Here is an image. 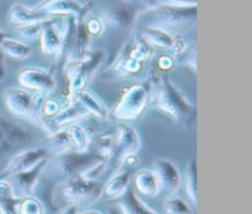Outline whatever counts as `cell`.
Instances as JSON below:
<instances>
[{
    "label": "cell",
    "instance_id": "1",
    "mask_svg": "<svg viewBox=\"0 0 252 214\" xmlns=\"http://www.w3.org/2000/svg\"><path fill=\"white\" fill-rule=\"evenodd\" d=\"M150 105L180 127H189L196 118V107L177 89L174 81L162 74V79L157 90L150 96Z\"/></svg>",
    "mask_w": 252,
    "mask_h": 214
},
{
    "label": "cell",
    "instance_id": "2",
    "mask_svg": "<svg viewBox=\"0 0 252 214\" xmlns=\"http://www.w3.org/2000/svg\"><path fill=\"white\" fill-rule=\"evenodd\" d=\"M102 196V184L95 180L75 176L63 180L53 189V202L62 209L83 206Z\"/></svg>",
    "mask_w": 252,
    "mask_h": 214
},
{
    "label": "cell",
    "instance_id": "3",
    "mask_svg": "<svg viewBox=\"0 0 252 214\" xmlns=\"http://www.w3.org/2000/svg\"><path fill=\"white\" fill-rule=\"evenodd\" d=\"M196 6H169L157 5L148 7L140 16L144 27H155L169 32L170 30H179L191 27L196 24Z\"/></svg>",
    "mask_w": 252,
    "mask_h": 214
},
{
    "label": "cell",
    "instance_id": "4",
    "mask_svg": "<svg viewBox=\"0 0 252 214\" xmlns=\"http://www.w3.org/2000/svg\"><path fill=\"white\" fill-rule=\"evenodd\" d=\"M102 161L103 157L94 152H66L61 155H54L53 159L47 160L44 169L48 170L49 175L63 181L70 177L83 176Z\"/></svg>",
    "mask_w": 252,
    "mask_h": 214
},
{
    "label": "cell",
    "instance_id": "5",
    "mask_svg": "<svg viewBox=\"0 0 252 214\" xmlns=\"http://www.w3.org/2000/svg\"><path fill=\"white\" fill-rule=\"evenodd\" d=\"M149 103L150 91L147 84H133L122 91L120 100L111 113V117L118 122L135 121L142 116Z\"/></svg>",
    "mask_w": 252,
    "mask_h": 214
},
{
    "label": "cell",
    "instance_id": "6",
    "mask_svg": "<svg viewBox=\"0 0 252 214\" xmlns=\"http://www.w3.org/2000/svg\"><path fill=\"white\" fill-rule=\"evenodd\" d=\"M43 93L32 92L22 88H10L4 92L5 107L15 117H36L38 98Z\"/></svg>",
    "mask_w": 252,
    "mask_h": 214
},
{
    "label": "cell",
    "instance_id": "7",
    "mask_svg": "<svg viewBox=\"0 0 252 214\" xmlns=\"http://www.w3.org/2000/svg\"><path fill=\"white\" fill-rule=\"evenodd\" d=\"M90 116V113L85 110L83 105L75 98L66 101L65 106L61 107V110L51 118H41V124L47 127L48 134H52L56 130L61 129L64 125L75 123L76 121Z\"/></svg>",
    "mask_w": 252,
    "mask_h": 214
},
{
    "label": "cell",
    "instance_id": "8",
    "mask_svg": "<svg viewBox=\"0 0 252 214\" xmlns=\"http://www.w3.org/2000/svg\"><path fill=\"white\" fill-rule=\"evenodd\" d=\"M17 83L22 89L43 95L52 92L57 86L56 80L51 73L33 66L20 70L17 74Z\"/></svg>",
    "mask_w": 252,
    "mask_h": 214
},
{
    "label": "cell",
    "instance_id": "9",
    "mask_svg": "<svg viewBox=\"0 0 252 214\" xmlns=\"http://www.w3.org/2000/svg\"><path fill=\"white\" fill-rule=\"evenodd\" d=\"M153 171L159 183V193L172 194L180 188L182 183V176L176 165L169 159L157 157L153 161Z\"/></svg>",
    "mask_w": 252,
    "mask_h": 214
},
{
    "label": "cell",
    "instance_id": "10",
    "mask_svg": "<svg viewBox=\"0 0 252 214\" xmlns=\"http://www.w3.org/2000/svg\"><path fill=\"white\" fill-rule=\"evenodd\" d=\"M47 155H48V152L46 150V148H33V149L22 150L21 153L15 155L11 161L9 162V165L0 172V180H7L12 175L32 169L42 160L48 159Z\"/></svg>",
    "mask_w": 252,
    "mask_h": 214
},
{
    "label": "cell",
    "instance_id": "11",
    "mask_svg": "<svg viewBox=\"0 0 252 214\" xmlns=\"http://www.w3.org/2000/svg\"><path fill=\"white\" fill-rule=\"evenodd\" d=\"M47 160H42L41 162L33 166L32 169L27 170V171L19 172V174H15L12 176H10V181H7L11 186L12 193L16 198H24L26 196H31L32 192H33L34 186H36L37 181H38L39 176H41L42 172L44 171V167H46Z\"/></svg>",
    "mask_w": 252,
    "mask_h": 214
},
{
    "label": "cell",
    "instance_id": "12",
    "mask_svg": "<svg viewBox=\"0 0 252 214\" xmlns=\"http://www.w3.org/2000/svg\"><path fill=\"white\" fill-rule=\"evenodd\" d=\"M32 139V133L16 123L0 117V154L7 153Z\"/></svg>",
    "mask_w": 252,
    "mask_h": 214
},
{
    "label": "cell",
    "instance_id": "13",
    "mask_svg": "<svg viewBox=\"0 0 252 214\" xmlns=\"http://www.w3.org/2000/svg\"><path fill=\"white\" fill-rule=\"evenodd\" d=\"M37 10L43 14L52 16H74L75 19L80 20L81 17L86 16L90 10V5H83L76 0H46L36 7Z\"/></svg>",
    "mask_w": 252,
    "mask_h": 214
},
{
    "label": "cell",
    "instance_id": "14",
    "mask_svg": "<svg viewBox=\"0 0 252 214\" xmlns=\"http://www.w3.org/2000/svg\"><path fill=\"white\" fill-rule=\"evenodd\" d=\"M9 22L14 26H24V25L36 24V22H43L47 20H51L48 15L43 14L42 11L31 7L24 6L21 4H16L10 9L9 15H7Z\"/></svg>",
    "mask_w": 252,
    "mask_h": 214
},
{
    "label": "cell",
    "instance_id": "15",
    "mask_svg": "<svg viewBox=\"0 0 252 214\" xmlns=\"http://www.w3.org/2000/svg\"><path fill=\"white\" fill-rule=\"evenodd\" d=\"M62 32L54 26L51 20L44 22V26L39 34V46L42 53L46 56H56L61 48Z\"/></svg>",
    "mask_w": 252,
    "mask_h": 214
},
{
    "label": "cell",
    "instance_id": "16",
    "mask_svg": "<svg viewBox=\"0 0 252 214\" xmlns=\"http://www.w3.org/2000/svg\"><path fill=\"white\" fill-rule=\"evenodd\" d=\"M118 199L117 207L122 214H159L147 206L129 187Z\"/></svg>",
    "mask_w": 252,
    "mask_h": 214
},
{
    "label": "cell",
    "instance_id": "17",
    "mask_svg": "<svg viewBox=\"0 0 252 214\" xmlns=\"http://www.w3.org/2000/svg\"><path fill=\"white\" fill-rule=\"evenodd\" d=\"M134 187L138 193L147 197H154L159 194V183L154 171L143 169L134 175Z\"/></svg>",
    "mask_w": 252,
    "mask_h": 214
},
{
    "label": "cell",
    "instance_id": "18",
    "mask_svg": "<svg viewBox=\"0 0 252 214\" xmlns=\"http://www.w3.org/2000/svg\"><path fill=\"white\" fill-rule=\"evenodd\" d=\"M130 172L121 171L115 174L105 186H102V196L108 199H118L129 187Z\"/></svg>",
    "mask_w": 252,
    "mask_h": 214
},
{
    "label": "cell",
    "instance_id": "19",
    "mask_svg": "<svg viewBox=\"0 0 252 214\" xmlns=\"http://www.w3.org/2000/svg\"><path fill=\"white\" fill-rule=\"evenodd\" d=\"M142 39H144L153 49H171L175 37L170 32L155 27H144L142 31Z\"/></svg>",
    "mask_w": 252,
    "mask_h": 214
},
{
    "label": "cell",
    "instance_id": "20",
    "mask_svg": "<svg viewBox=\"0 0 252 214\" xmlns=\"http://www.w3.org/2000/svg\"><path fill=\"white\" fill-rule=\"evenodd\" d=\"M74 98L78 100L79 102L85 107V110L90 113V116L100 118V120H106V118L108 117V111L107 108L105 107V105H103L94 93H91L90 91H88L86 89L79 91V92L74 96Z\"/></svg>",
    "mask_w": 252,
    "mask_h": 214
},
{
    "label": "cell",
    "instance_id": "21",
    "mask_svg": "<svg viewBox=\"0 0 252 214\" xmlns=\"http://www.w3.org/2000/svg\"><path fill=\"white\" fill-rule=\"evenodd\" d=\"M71 148H73V143H71L68 129L61 128V129L56 130L52 134H49L48 138H47L46 150L48 153H51V154H64V153L69 152Z\"/></svg>",
    "mask_w": 252,
    "mask_h": 214
},
{
    "label": "cell",
    "instance_id": "22",
    "mask_svg": "<svg viewBox=\"0 0 252 214\" xmlns=\"http://www.w3.org/2000/svg\"><path fill=\"white\" fill-rule=\"evenodd\" d=\"M0 49L5 56L10 57L16 61H24L27 59L32 53V48L29 44L24 43L17 39L10 38V37H5L1 42H0Z\"/></svg>",
    "mask_w": 252,
    "mask_h": 214
},
{
    "label": "cell",
    "instance_id": "23",
    "mask_svg": "<svg viewBox=\"0 0 252 214\" xmlns=\"http://www.w3.org/2000/svg\"><path fill=\"white\" fill-rule=\"evenodd\" d=\"M184 189L194 207L198 203V184H197V161L191 159L186 166L184 177Z\"/></svg>",
    "mask_w": 252,
    "mask_h": 214
},
{
    "label": "cell",
    "instance_id": "24",
    "mask_svg": "<svg viewBox=\"0 0 252 214\" xmlns=\"http://www.w3.org/2000/svg\"><path fill=\"white\" fill-rule=\"evenodd\" d=\"M19 201L7 180H0V214H16Z\"/></svg>",
    "mask_w": 252,
    "mask_h": 214
},
{
    "label": "cell",
    "instance_id": "25",
    "mask_svg": "<svg viewBox=\"0 0 252 214\" xmlns=\"http://www.w3.org/2000/svg\"><path fill=\"white\" fill-rule=\"evenodd\" d=\"M69 135H70L73 148H75L76 152L85 153L90 149V137L84 127H81L78 123H71L68 128Z\"/></svg>",
    "mask_w": 252,
    "mask_h": 214
},
{
    "label": "cell",
    "instance_id": "26",
    "mask_svg": "<svg viewBox=\"0 0 252 214\" xmlns=\"http://www.w3.org/2000/svg\"><path fill=\"white\" fill-rule=\"evenodd\" d=\"M106 22L113 30H126L132 24L133 16L126 9H112L106 14Z\"/></svg>",
    "mask_w": 252,
    "mask_h": 214
},
{
    "label": "cell",
    "instance_id": "27",
    "mask_svg": "<svg viewBox=\"0 0 252 214\" xmlns=\"http://www.w3.org/2000/svg\"><path fill=\"white\" fill-rule=\"evenodd\" d=\"M116 135L115 133H108V134H101L95 137L93 143L90 142V148H93L94 153L103 157V160L110 155L113 145H115Z\"/></svg>",
    "mask_w": 252,
    "mask_h": 214
},
{
    "label": "cell",
    "instance_id": "28",
    "mask_svg": "<svg viewBox=\"0 0 252 214\" xmlns=\"http://www.w3.org/2000/svg\"><path fill=\"white\" fill-rule=\"evenodd\" d=\"M165 214H194L193 208L185 199L171 196L164 202Z\"/></svg>",
    "mask_w": 252,
    "mask_h": 214
},
{
    "label": "cell",
    "instance_id": "29",
    "mask_svg": "<svg viewBox=\"0 0 252 214\" xmlns=\"http://www.w3.org/2000/svg\"><path fill=\"white\" fill-rule=\"evenodd\" d=\"M16 214H44L43 204L34 197L26 196L20 198Z\"/></svg>",
    "mask_w": 252,
    "mask_h": 214
},
{
    "label": "cell",
    "instance_id": "30",
    "mask_svg": "<svg viewBox=\"0 0 252 214\" xmlns=\"http://www.w3.org/2000/svg\"><path fill=\"white\" fill-rule=\"evenodd\" d=\"M153 51H154V49H153L144 39H140V41H138L137 43L134 44V47L130 49L128 57L143 63V61H149L150 57L153 56Z\"/></svg>",
    "mask_w": 252,
    "mask_h": 214
},
{
    "label": "cell",
    "instance_id": "31",
    "mask_svg": "<svg viewBox=\"0 0 252 214\" xmlns=\"http://www.w3.org/2000/svg\"><path fill=\"white\" fill-rule=\"evenodd\" d=\"M48 21V20H47ZM44 22H36V24H30V25H24V26H17L16 31L19 33V36L21 38L25 39H34L37 37H39L41 34L42 29L44 26Z\"/></svg>",
    "mask_w": 252,
    "mask_h": 214
},
{
    "label": "cell",
    "instance_id": "32",
    "mask_svg": "<svg viewBox=\"0 0 252 214\" xmlns=\"http://www.w3.org/2000/svg\"><path fill=\"white\" fill-rule=\"evenodd\" d=\"M61 110V106L53 98H47V100L43 101V103L41 105V113L39 116L41 118H51L56 115L58 111Z\"/></svg>",
    "mask_w": 252,
    "mask_h": 214
},
{
    "label": "cell",
    "instance_id": "33",
    "mask_svg": "<svg viewBox=\"0 0 252 214\" xmlns=\"http://www.w3.org/2000/svg\"><path fill=\"white\" fill-rule=\"evenodd\" d=\"M123 68H125V71L127 73V75L135 74L142 69V63L135 61V59L130 58V57H127V58H125V61H123Z\"/></svg>",
    "mask_w": 252,
    "mask_h": 214
},
{
    "label": "cell",
    "instance_id": "34",
    "mask_svg": "<svg viewBox=\"0 0 252 214\" xmlns=\"http://www.w3.org/2000/svg\"><path fill=\"white\" fill-rule=\"evenodd\" d=\"M157 5H169V6H196L197 0H157Z\"/></svg>",
    "mask_w": 252,
    "mask_h": 214
},
{
    "label": "cell",
    "instance_id": "35",
    "mask_svg": "<svg viewBox=\"0 0 252 214\" xmlns=\"http://www.w3.org/2000/svg\"><path fill=\"white\" fill-rule=\"evenodd\" d=\"M102 29L103 26L98 19L89 20L88 24H86V31H88L90 34H94V36L100 34L101 31H102Z\"/></svg>",
    "mask_w": 252,
    "mask_h": 214
},
{
    "label": "cell",
    "instance_id": "36",
    "mask_svg": "<svg viewBox=\"0 0 252 214\" xmlns=\"http://www.w3.org/2000/svg\"><path fill=\"white\" fill-rule=\"evenodd\" d=\"M172 65H174V59L169 56L160 57L159 61H158V66L162 70H169L172 68Z\"/></svg>",
    "mask_w": 252,
    "mask_h": 214
},
{
    "label": "cell",
    "instance_id": "37",
    "mask_svg": "<svg viewBox=\"0 0 252 214\" xmlns=\"http://www.w3.org/2000/svg\"><path fill=\"white\" fill-rule=\"evenodd\" d=\"M138 162H139V160H138L137 154H129L127 155V156H125V159H123L122 161V165H126V166L128 167H134L137 166Z\"/></svg>",
    "mask_w": 252,
    "mask_h": 214
},
{
    "label": "cell",
    "instance_id": "38",
    "mask_svg": "<svg viewBox=\"0 0 252 214\" xmlns=\"http://www.w3.org/2000/svg\"><path fill=\"white\" fill-rule=\"evenodd\" d=\"M135 1L140 2V4L143 5H147L148 7L157 6V0H135Z\"/></svg>",
    "mask_w": 252,
    "mask_h": 214
},
{
    "label": "cell",
    "instance_id": "39",
    "mask_svg": "<svg viewBox=\"0 0 252 214\" xmlns=\"http://www.w3.org/2000/svg\"><path fill=\"white\" fill-rule=\"evenodd\" d=\"M62 214H76L75 208H74V207H69V208L63 209V213Z\"/></svg>",
    "mask_w": 252,
    "mask_h": 214
},
{
    "label": "cell",
    "instance_id": "40",
    "mask_svg": "<svg viewBox=\"0 0 252 214\" xmlns=\"http://www.w3.org/2000/svg\"><path fill=\"white\" fill-rule=\"evenodd\" d=\"M80 214H102L101 212H97V211H88V212H84V213H80Z\"/></svg>",
    "mask_w": 252,
    "mask_h": 214
},
{
    "label": "cell",
    "instance_id": "41",
    "mask_svg": "<svg viewBox=\"0 0 252 214\" xmlns=\"http://www.w3.org/2000/svg\"><path fill=\"white\" fill-rule=\"evenodd\" d=\"M5 37H6V36H5V34H4V33H2V32H1V31H0V42H1V41H2V39H4V38H5Z\"/></svg>",
    "mask_w": 252,
    "mask_h": 214
}]
</instances>
